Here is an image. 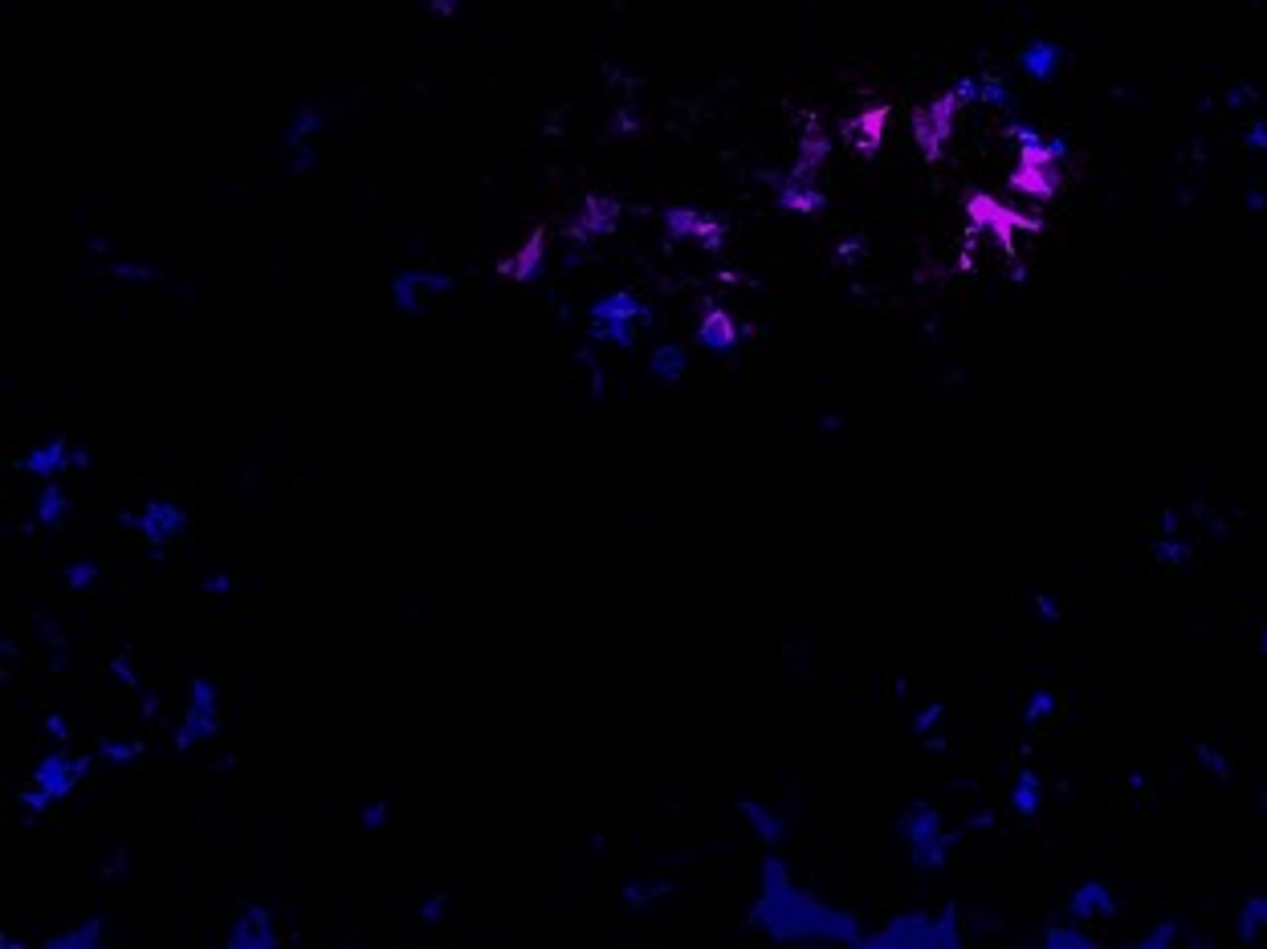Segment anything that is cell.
Listing matches in <instances>:
<instances>
[{"label": "cell", "instance_id": "obj_1", "mask_svg": "<svg viewBox=\"0 0 1267 949\" xmlns=\"http://www.w3.org/2000/svg\"><path fill=\"white\" fill-rule=\"evenodd\" d=\"M747 921L759 929L762 938L779 941V946H844V949H865V929H860V913L844 909V904L819 901L816 892H807L799 880L791 877V868L774 848L762 855L759 868V897L750 904Z\"/></svg>", "mask_w": 1267, "mask_h": 949}, {"label": "cell", "instance_id": "obj_2", "mask_svg": "<svg viewBox=\"0 0 1267 949\" xmlns=\"http://www.w3.org/2000/svg\"><path fill=\"white\" fill-rule=\"evenodd\" d=\"M962 913L958 904L942 909H905L893 913L880 929L865 938V949H958Z\"/></svg>", "mask_w": 1267, "mask_h": 949}, {"label": "cell", "instance_id": "obj_3", "mask_svg": "<svg viewBox=\"0 0 1267 949\" xmlns=\"http://www.w3.org/2000/svg\"><path fill=\"white\" fill-rule=\"evenodd\" d=\"M95 766H98L95 754H78V750L70 746L49 750V754L37 759L33 771H29V783L21 786L17 808H21L25 815H49V811L58 808V803H66V799L86 783V774L95 771Z\"/></svg>", "mask_w": 1267, "mask_h": 949}, {"label": "cell", "instance_id": "obj_4", "mask_svg": "<svg viewBox=\"0 0 1267 949\" xmlns=\"http://www.w3.org/2000/svg\"><path fill=\"white\" fill-rule=\"evenodd\" d=\"M1011 135H1015V164H1011L1007 188L1023 200L1052 204L1064 192V147L1035 131H1019V127Z\"/></svg>", "mask_w": 1267, "mask_h": 949}, {"label": "cell", "instance_id": "obj_5", "mask_svg": "<svg viewBox=\"0 0 1267 949\" xmlns=\"http://www.w3.org/2000/svg\"><path fill=\"white\" fill-rule=\"evenodd\" d=\"M962 213H966L971 237H991L998 250L1007 253V257H1015L1019 253V237H1035V233H1043L1040 216L1023 213V208L998 200V196H991V192H966Z\"/></svg>", "mask_w": 1267, "mask_h": 949}, {"label": "cell", "instance_id": "obj_6", "mask_svg": "<svg viewBox=\"0 0 1267 949\" xmlns=\"http://www.w3.org/2000/svg\"><path fill=\"white\" fill-rule=\"evenodd\" d=\"M897 835L909 848L913 868H922V872H942L949 864V855H954V831L946 828L942 811L934 803H925V799H917V803L900 811Z\"/></svg>", "mask_w": 1267, "mask_h": 949}, {"label": "cell", "instance_id": "obj_7", "mask_svg": "<svg viewBox=\"0 0 1267 949\" xmlns=\"http://www.w3.org/2000/svg\"><path fill=\"white\" fill-rule=\"evenodd\" d=\"M225 725V693L216 685V677L208 673H196L188 681V701H184V717H179L176 734H172V746L179 754H192V750L208 746Z\"/></svg>", "mask_w": 1267, "mask_h": 949}, {"label": "cell", "instance_id": "obj_8", "mask_svg": "<svg viewBox=\"0 0 1267 949\" xmlns=\"http://www.w3.org/2000/svg\"><path fill=\"white\" fill-rule=\"evenodd\" d=\"M587 322H592L595 343L628 351V346H636L640 326L652 322V306L632 290H612V294L595 297L592 310H587Z\"/></svg>", "mask_w": 1267, "mask_h": 949}, {"label": "cell", "instance_id": "obj_9", "mask_svg": "<svg viewBox=\"0 0 1267 949\" xmlns=\"http://www.w3.org/2000/svg\"><path fill=\"white\" fill-rule=\"evenodd\" d=\"M974 90H978L974 82H962L954 90H942L934 102L913 110V143L925 155V164H942V155H946L949 139H954V127H958V115L966 110Z\"/></svg>", "mask_w": 1267, "mask_h": 949}, {"label": "cell", "instance_id": "obj_10", "mask_svg": "<svg viewBox=\"0 0 1267 949\" xmlns=\"http://www.w3.org/2000/svg\"><path fill=\"white\" fill-rule=\"evenodd\" d=\"M123 522L152 546L155 555L172 550L179 538L188 535V510H184V501L176 498H147L139 510L123 513Z\"/></svg>", "mask_w": 1267, "mask_h": 949}, {"label": "cell", "instance_id": "obj_11", "mask_svg": "<svg viewBox=\"0 0 1267 949\" xmlns=\"http://www.w3.org/2000/svg\"><path fill=\"white\" fill-rule=\"evenodd\" d=\"M457 290V277L445 270H400L391 273V306L403 319H420L432 302L449 297Z\"/></svg>", "mask_w": 1267, "mask_h": 949}, {"label": "cell", "instance_id": "obj_12", "mask_svg": "<svg viewBox=\"0 0 1267 949\" xmlns=\"http://www.w3.org/2000/svg\"><path fill=\"white\" fill-rule=\"evenodd\" d=\"M86 464H90V452L86 449H74L70 440H46V444H33V449H25L21 457H17V469H21L25 477H33V481H58V477L66 473H82Z\"/></svg>", "mask_w": 1267, "mask_h": 949}, {"label": "cell", "instance_id": "obj_13", "mask_svg": "<svg viewBox=\"0 0 1267 949\" xmlns=\"http://www.w3.org/2000/svg\"><path fill=\"white\" fill-rule=\"evenodd\" d=\"M322 131H327V115H322L319 107H302L290 115V123H285V131H282V147H285L290 167H294V176H306L310 167H314Z\"/></svg>", "mask_w": 1267, "mask_h": 949}, {"label": "cell", "instance_id": "obj_14", "mask_svg": "<svg viewBox=\"0 0 1267 949\" xmlns=\"http://www.w3.org/2000/svg\"><path fill=\"white\" fill-rule=\"evenodd\" d=\"M225 946L228 949H273L282 946V933H277V917H273V909H265V904L257 901H245L233 913V921H228L225 929Z\"/></svg>", "mask_w": 1267, "mask_h": 949}, {"label": "cell", "instance_id": "obj_15", "mask_svg": "<svg viewBox=\"0 0 1267 949\" xmlns=\"http://www.w3.org/2000/svg\"><path fill=\"white\" fill-rule=\"evenodd\" d=\"M888 127H893V107L888 102H868V107L856 110L852 119H844L840 131L856 155H877L888 139Z\"/></svg>", "mask_w": 1267, "mask_h": 949}, {"label": "cell", "instance_id": "obj_16", "mask_svg": "<svg viewBox=\"0 0 1267 949\" xmlns=\"http://www.w3.org/2000/svg\"><path fill=\"white\" fill-rule=\"evenodd\" d=\"M1121 904H1117V892L1104 884V880H1084V884H1076V889L1068 892L1064 901V917H1072V921H1101V917H1113Z\"/></svg>", "mask_w": 1267, "mask_h": 949}, {"label": "cell", "instance_id": "obj_17", "mask_svg": "<svg viewBox=\"0 0 1267 949\" xmlns=\"http://www.w3.org/2000/svg\"><path fill=\"white\" fill-rule=\"evenodd\" d=\"M664 228H669L676 241H698V245H705V250H718V245L725 241L722 221L701 216L698 208H669V213H664Z\"/></svg>", "mask_w": 1267, "mask_h": 949}, {"label": "cell", "instance_id": "obj_18", "mask_svg": "<svg viewBox=\"0 0 1267 949\" xmlns=\"http://www.w3.org/2000/svg\"><path fill=\"white\" fill-rule=\"evenodd\" d=\"M616 225H620V204L612 200V196H587L583 208L575 213V221L567 225V233L575 241H592V237H607Z\"/></svg>", "mask_w": 1267, "mask_h": 949}, {"label": "cell", "instance_id": "obj_19", "mask_svg": "<svg viewBox=\"0 0 1267 949\" xmlns=\"http://www.w3.org/2000/svg\"><path fill=\"white\" fill-rule=\"evenodd\" d=\"M738 339H742V326H738V319L730 314V310L713 306L701 314L698 322V343L710 351V355H730L738 346Z\"/></svg>", "mask_w": 1267, "mask_h": 949}, {"label": "cell", "instance_id": "obj_20", "mask_svg": "<svg viewBox=\"0 0 1267 949\" xmlns=\"http://www.w3.org/2000/svg\"><path fill=\"white\" fill-rule=\"evenodd\" d=\"M543 262H546V228H534L530 237L522 241V245L509 253L506 262H498V277L522 285V282H530L534 273L543 270Z\"/></svg>", "mask_w": 1267, "mask_h": 949}, {"label": "cell", "instance_id": "obj_21", "mask_svg": "<svg viewBox=\"0 0 1267 949\" xmlns=\"http://www.w3.org/2000/svg\"><path fill=\"white\" fill-rule=\"evenodd\" d=\"M110 946V921L107 917H86L74 926L49 933L46 949H107Z\"/></svg>", "mask_w": 1267, "mask_h": 949}, {"label": "cell", "instance_id": "obj_22", "mask_svg": "<svg viewBox=\"0 0 1267 949\" xmlns=\"http://www.w3.org/2000/svg\"><path fill=\"white\" fill-rule=\"evenodd\" d=\"M738 815H742V823L750 828V835L762 840L767 848H779V843L787 840V819L770 808V803H762V799H742V803H738Z\"/></svg>", "mask_w": 1267, "mask_h": 949}, {"label": "cell", "instance_id": "obj_23", "mask_svg": "<svg viewBox=\"0 0 1267 949\" xmlns=\"http://www.w3.org/2000/svg\"><path fill=\"white\" fill-rule=\"evenodd\" d=\"M828 151H831L828 131H823L819 123H811V127L803 131V139H799V151H795V172H791V176L816 179L819 167L828 164Z\"/></svg>", "mask_w": 1267, "mask_h": 949}, {"label": "cell", "instance_id": "obj_24", "mask_svg": "<svg viewBox=\"0 0 1267 949\" xmlns=\"http://www.w3.org/2000/svg\"><path fill=\"white\" fill-rule=\"evenodd\" d=\"M33 518L46 526V530H58V526L70 518V493H66L61 481H41L37 501H33Z\"/></svg>", "mask_w": 1267, "mask_h": 949}, {"label": "cell", "instance_id": "obj_25", "mask_svg": "<svg viewBox=\"0 0 1267 949\" xmlns=\"http://www.w3.org/2000/svg\"><path fill=\"white\" fill-rule=\"evenodd\" d=\"M649 375L656 383H664V388H673V383H681L689 375V355H685V346H676V343H661V346H652V355H649Z\"/></svg>", "mask_w": 1267, "mask_h": 949}, {"label": "cell", "instance_id": "obj_26", "mask_svg": "<svg viewBox=\"0 0 1267 949\" xmlns=\"http://www.w3.org/2000/svg\"><path fill=\"white\" fill-rule=\"evenodd\" d=\"M1055 713H1060V693L1052 685H1031L1023 693V701H1019V722L1031 725V730L1047 725Z\"/></svg>", "mask_w": 1267, "mask_h": 949}, {"label": "cell", "instance_id": "obj_27", "mask_svg": "<svg viewBox=\"0 0 1267 949\" xmlns=\"http://www.w3.org/2000/svg\"><path fill=\"white\" fill-rule=\"evenodd\" d=\"M1040 946L1043 949H1097L1101 946V938H1092L1089 929H1084V921H1055V926H1043L1040 933Z\"/></svg>", "mask_w": 1267, "mask_h": 949}, {"label": "cell", "instance_id": "obj_28", "mask_svg": "<svg viewBox=\"0 0 1267 949\" xmlns=\"http://www.w3.org/2000/svg\"><path fill=\"white\" fill-rule=\"evenodd\" d=\"M1011 808H1015L1019 819H1035L1043 808V783L1040 774L1031 771V766H1023V771L1015 774V783H1011Z\"/></svg>", "mask_w": 1267, "mask_h": 949}, {"label": "cell", "instance_id": "obj_29", "mask_svg": "<svg viewBox=\"0 0 1267 949\" xmlns=\"http://www.w3.org/2000/svg\"><path fill=\"white\" fill-rule=\"evenodd\" d=\"M779 204H782V208H787V213L811 216V213H819V208H823V192H819L816 184H811V179L791 176V179H787V184H782Z\"/></svg>", "mask_w": 1267, "mask_h": 949}, {"label": "cell", "instance_id": "obj_30", "mask_svg": "<svg viewBox=\"0 0 1267 949\" xmlns=\"http://www.w3.org/2000/svg\"><path fill=\"white\" fill-rule=\"evenodd\" d=\"M143 754H147V746H143L139 737H103L95 746V759L103 762V766H135Z\"/></svg>", "mask_w": 1267, "mask_h": 949}, {"label": "cell", "instance_id": "obj_31", "mask_svg": "<svg viewBox=\"0 0 1267 949\" xmlns=\"http://www.w3.org/2000/svg\"><path fill=\"white\" fill-rule=\"evenodd\" d=\"M669 897V880L664 877H649V880H628L624 884V904L632 913H649L652 904H661Z\"/></svg>", "mask_w": 1267, "mask_h": 949}, {"label": "cell", "instance_id": "obj_32", "mask_svg": "<svg viewBox=\"0 0 1267 949\" xmlns=\"http://www.w3.org/2000/svg\"><path fill=\"white\" fill-rule=\"evenodd\" d=\"M1235 926H1239V941H1256L1267 933V892H1259V897H1247L1244 904H1239V917H1235Z\"/></svg>", "mask_w": 1267, "mask_h": 949}, {"label": "cell", "instance_id": "obj_33", "mask_svg": "<svg viewBox=\"0 0 1267 949\" xmlns=\"http://www.w3.org/2000/svg\"><path fill=\"white\" fill-rule=\"evenodd\" d=\"M61 579H66V587L70 591H95L98 579H103V562H95V558H74V562H66V570H61Z\"/></svg>", "mask_w": 1267, "mask_h": 949}, {"label": "cell", "instance_id": "obj_34", "mask_svg": "<svg viewBox=\"0 0 1267 949\" xmlns=\"http://www.w3.org/2000/svg\"><path fill=\"white\" fill-rule=\"evenodd\" d=\"M1019 61H1023V70H1027L1031 78H1040V82H1043V78H1052L1055 66H1060V49L1043 46V41H1040V46L1023 49V58H1019Z\"/></svg>", "mask_w": 1267, "mask_h": 949}, {"label": "cell", "instance_id": "obj_35", "mask_svg": "<svg viewBox=\"0 0 1267 949\" xmlns=\"http://www.w3.org/2000/svg\"><path fill=\"white\" fill-rule=\"evenodd\" d=\"M1182 933H1186L1182 921H1158V926L1146 929L1138 938V949H1173V946H1182Z\"/></svg>", "mask_w": 1267, "mask_h": 949}, {"label": "cell", "instance_id": "obj_36", "mask_svg": "<svg viewBox=\"0 0 1267 949\" xmlns=\"http://www.w3.org/2000/svg\"><path fill=\"white\" fill-rule=\"evenodd\" d=\"M359 828L368 831V835H388L391 831V803L388 799H376V803H368V808L359 811Z\"/></svg>", "mask_w": 1267, "mask_h": 949}, {"label": "cell", "instance_id": "obj_37", "mask_svg": "<svg viewBox=\"0 0 1267 949\" xmlns=\"http://www.w3.org/2000/svg\"><path fill=\"white\" fill-rule=\"evenodd\" d=\"M1195 759L1202 762V771L1219 774V779H1227V774H1231V759H1227V750L1215 746V742H1198Z\"/></svg>", "mask_w": 1267, "mask_h": 949}, {"label": "cell", "instance_id": "obj_38", "mask_svg": "<svg viewBox=\"0 0 1267 949\" xmlns=\"http://www.w3.org/2000/svg\"><path fill=\"white\" fill-rule=\"evenodd\" d=\"M942 717H946V705L942 701H929L925 710L913 713V734L917 737H934L942 730Z\"/></svg>", "mask_w": 1267, "mask_h": 949}, {"label": "cell", "instance_id": "obj_39", "mask_svg": "<svg viewBox=\"0 0 1267 949\" xmlns=\"http://www.w3.org/2000/svg\"><path fill=\"white\" fill-rule=\"evenodd\" d=\"M1153 562L1166 570H1182L1190 562V546L1186 542H1153Z\"/></svg>", "mask_w": 1267, "mask_h": 949}, {"label": "cell", "instance_id": "obj_40", "mask_svg": "<svg viewBox=\"0 0 1267 949\" xmlns=\"http://www.w3.org/2000/svg\"><path fill=\"white\" fill-rule=\"evenodd\" d=\"M107 673H110V677H115V681H119L123 688H143V677H139V673H135V668H130L127 656H110V661H107Z\"/></svg>", "mask_w": 1267, "mask_h": 949}, {"label": "cell", "instance_id": "obj_41", "mask_svg": "<svg viewBox=\"0 0 1267 949\" xmlns=\"http://www.w3.org/2000/svg\"><path fill=\"white\" fill-rule=\"evenodd\" d=\"M445 909H449V897H445V892H428L425 901L416 904V917H420V921H440Z\"/></svg>", "mask_w": 1267, "mask_h": 949}, {"label": "cell", "instance_id": "obj_42", "mask_svg": "<svg viewBox=\"0 0 1267 949\" xmlns=\"http://www.w3.org/2000/svg\"><path fill=\"white\" fill-rule=\"evenodd\" d=\"M233 587H237V579H233V575H225V570H216V575H208V579H204V591L216 595V599H228V595H233Z\"/></svg>", "mask_w": 1267, "mask_h": 949}, {"label": "cell", "instance_id": "obj_43", "mask_svg": "<svg viewBox=\"0 0 1267 949\" xmlns=\"http://www.w3.org/2000/svg\"><path fill=\"white\" fill-rule=\"evenodd\" d=\"M46 734L53 737V742H58V746H70V722H66V717H61V713H46Z\"/></svg>", "mask_w": 1267, "mask_h": 949}, {"label": "cell", "instance_id": "obj_44", "mask_svg": "<svg viewBox=\"0 0 1267 949\" xmlns=\"http://www.w3.org/2000/svg\"><path fill=\"white\" fill-rule=\"evenodd\" d=\"M1256 653H1259V656H1267V628L1259 632V640H1256Z\"/></svg>", "mask_w": 1267, "mask_h": 949}]
</instances>
